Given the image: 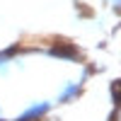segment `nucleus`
I'll return each mask as SVG.
<instances>
[{
    "instance_id": "f257e3e1",
    "label": "nucleus",
    "mask_w": 121,
    "mask_h": 121,
    "mask_svg": "<svg viewBox=\"0 0 121 121\" xmlns=\"http://www.w3.org/2000/svg\"><path fill=\"white\" fill-rule=\"evenodd\" d=\"M51 109H53L51 99H34V102H29L22 112L17 116H12L10 121H44L48 114H51Z\"/></svg>"
},
{
    "instance_id": "f03ea898",
    "label": "nucleus",
    "mask_w": 121,
    "mask_h": 121,
    "mask_svg": "<svg viewBox=\"0 0 121 121\" xmlns=\"http://www.w3.org/2000/svg\"><path fill=\"white\" fill-rule=\"evenodd\" d=\"M80 92H82V80H68V82L60 87L56 102H58V104H70L73 99L80 97Z\"/></svg>"
},
{
    "instance_id": "7ed1b4c3",
    "label": "nucleus",
    "mask_w": 121,
    "mask_h": 121,
    "mask_svg": "<svg viewBox=\"0 0 121 121\" xmlns=\"http://www.w3.org/2000/svg\"><path fill=\"white\" fill-rule=\"evenodd\" d=\"M114 3H121V0H114Z\"/></svg>"
}]
</instances>
